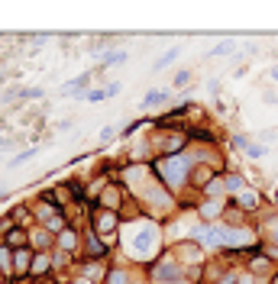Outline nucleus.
<instances>
[{
	"label": "nucleus",
	"instance_id": "1",
	"mask_svg": "<svg viewBox=\"0 0 278 284\" xmlns=\"http://www.w3.org/2000/svg\"><path fill=\"white\" fill-rule=\"evenodd\" d=\"M94 216H97V223H100V233L104 236H110L113 233V226H117V216H113V210H94Z\"/></svg>",
	"mask_w": 278,
	"mask_h": 284
},
{
	"label": "nucleus",
	"instance_id": "17",
	"mask_svg": "<svg viewBox=\"0 0 278 284\" xmlns=\"http://www.w3.org/2000/svg\"><path fill=\"white\" fill-rule=\"evenodd\" d=\"M107 281L110 284H126V272H107Z\"/></svg>",
	"mask_w": 278,
	"mask_h": 284
},
{
	"label": "nucleus",
	"instance_id": "25",
	"mask_svg": "<svg viewBox=\"0 0 278 284\" xmlns=\"http://www.w3.org/2000/svg\"><path fill=\"white\" fill-rule=\"evenodd\" d=\"M275 204H278V191H275Z\"/></svg>",
	"mask_w": 278,
	"mask_h": 284
},
{
	"label": "nucleus",
	"instance_id": "10",
	"mask_svg": "<svg viewBox=\"0 0 278 284\" xmlns=\"http://www.w3.org/2000/svg\"><path fill=\"white\" fill-rule=\"evenodd\" d=\"M29 158H36V148H26V152H19V155H13L6 165L10 168H16V165H23V161H29Z\"/></svg>",
	"mask_w": 278,
	"mask_h": 284
},
{
	"label": "nucleus",
	"instance_id": "12",
	"mask_svg": "<svg viewBox=\"0 0 278 284\" xmlns=\"http://www.w3.org/2000/svg\"><path fill=\"white\" fill-rule=\"evenodd\" d=\"M84 100H91V104H100V100H107L104 87H91V91H84Z\"/></svg>",
	"mask_w": 278,
	"mask_h": 284
},
{
	"label": "nucleus",
	"instance_id": "28",
	"mask_svg": "<svg viewBox=\"0 0 278 284\" xmlns=\"http://www.w3.org/2000/svg\"><path fill=\"white\" fill-rule=\"evenodd\" d=\"M275 236H278V233H275Z\"/></svg>",
	"mask_w": 278,
	"mask_h": 284
},
{
	"label": "nucleus",
	"instance_id": "21",
	"mask_svg": "<svg viewBox=\"0 0 278 284\" xmlns=\"http://www.w3.org/2000/svg\"><path fill=\"white\" fill-rule=\"evenodd\" d=\"M104 94H107V97H117V94H120V84H117V81H113V84H107Z\"/></svg>",
	"mask_w": 278,
	"mask_h": 284
},
{
	"label": "nucleus",
	"instance_id": "16",
	"mask_svg": "<svg viewBox=\"0 0 278 284\" xmlns=\"http://www.w3.org/2000/svg\"><path fill=\"white\" fill-rule=\"evenodd\" d=\"M227 191H243V178H240V174H227Z\"/></svg>",
	"mask_w": 278,
	"mask_h": 284
},
{
	"label": "nucleus",
	"instance_id": "6",
	"mask_svg": "<svg viewBox=\"0 0 278 284\" xmlns=\"http://www.w3.org/2000/svg\"><path fill=\"white\" fill-rule=\"evenodd\" d=\"M126 52L123 49H113V52H107V55H100V68H107V65H117V62H126Z\"/></svg>",
	"mask_w": 278,
	"mask_h": 284
},
{
	"label": "nucleus",
	"instance_id": "2",
	"mask_svg": "<svg viewBox=\"0 0 278 284\" xmlns=\"http://www.w3.org/2000/svg\"><path fill=\"white\" fill-rule=\"evenodd\" d=\"M168 97H172V91H149L146 97L139 100V107H142V110H149V107H159V104H165Z\"/></svg>",
	"mask_w": 278,
	"mask_h": 284
},
{
	"label": "nucleus",
	"instance_id": "15",
	"mask_svg": "<svg viewBox=\"0 0 278 284\" xmlns=\"http://www.w3.org/2000/svg\"><path fill=\"white\" fill-rule=\"evenodd\" d=\"M39 272H49V259H45V255H36V259H32V275H39Z\"/></svg>",
	"mask_w": 278,
	"mask_h": 284
},
{
	"label": "nucleus",
	"instance_id": "3",
	"mask_svg": "<svg viewBox=\"0 0 278 284\" xmlns=\"http://www.w3.org/2000/svg\"><path fill=\"white\" fill-rule=\"evenodd\" d=\"M91 78H94V74H78V78H74V81H68V84H65L62 91H65V94H81L87 84H91ZM81 97H84V94H81Z\"/></svg>",
	"mask_w": 278,
	"mask_h": 284
},
{
	"label": "nucleus",
	"instance_id": "26",
	"mask_svg": "<svg viewBox=\"0 0 278 284\" xmlns=\"http://www.w3.org/2000/svg\"><path fill=\"white\" fill-rule=\"evenodd\" d=\"M240 284H249V281H240Z\"/></svg>",
	"mask_w": 278,
	"mask_h": 284
},
{
	"label": "nucleus",
	"instance_id": "11",
	"mask_svg": "<svg viewBox=\"0 0 278 284\" xmlns=\"http://www.w3.org/2000/svg\"><path fill=\"white\" fill-rule=\"evenodd\" d=\"M168 278H172V281L178 278V268H175L172 262H165V265H162V272H159V281H168Z\"/></svg>",
	"mask_w": 278,
	"mask_h": 284
},
{
	"label": "nucleus",
	"instance_id": "9",
	"mask_svg": "<svg viewBox=\"0 0 278 284\" xmlns=\"http://www.w3.org/2000/svg\"><path fill=\"white\" fill-rule=\"evenodd\" d=\"M178 55H181V49H168L165 55H162L159 62L152 65V68H155V71H162V68H165V65H172V62H175V58H178Z\"/></svg>",
	"mask_w": 278,
	"mask_h": 284
},
{
	"label": "nucleus",
	"instance_id": "13",
	"mask_svg": "<svg viewBox=\"0 0 278 284\" xmlns=\"http://www.w3.org/2000/svg\"><path fill=\"white\" fill-rule=\"evenodd\" d=\"M58 242H62V249H74V246H78V239H74V233H71V229L58 233Z\"/></svg>",
	"mask_w": 278,
	"mask_h": 284
},
{
	"label": "nucleus",
	"instance_id": "5",
	"mask_svg": "<svg viewBox=\"0 0 278 284\" xmlns=\"http://www.w3.org/2000/svg\"><path fill=\"white\" fill-rule=\"evenodd\" d=\"M104 255H107L104 242L94 239V233H87V259H104Z\"/></svg>",
	"mask_w": 278,
	"mask_h": 284
},
{
	"label": "nucleus",
	"instance_id": "23",
	"mask_svg": "<svg viewBox=\"0 0 278 284\" xmlns=\"http://www.w3.org/2000/svg\"><path fill=\"white\" fill-rule=\"evenodd\" d=\"M6 84V74H0V87H3Z\"/></svg>",
	"mask_w": 278,
	"mask_h": 284
},
{
	"label": "nucleus",
	"instance_id": "4",
	"mask_svg": "<svg viewBox=\"0 0 278 284\" xmlns=\"http://www.w3.org/2000/svg\"><path fill=\"white\" fill-rule=\"evenodd\" d=\"M29 262H32V252H29V249H19V252L13 255V272L23 275L26 268H29Z\"/></svg>",
	"mask_w": 278,
	"mask_h": 284
},
{
	"label": "nucleus",
	"instance_id": "24",
	"mask_svg": "<svg viewBox=\"0 0 278 284\" xmlns=\"http://www.w3.org/2000/svg\"><path fill=\"white\" fill-rule=\"evenodd\" d=\"M0 200H6V191H0Z\"/></svg>",
	"mask_w": 278,
	"mask_h": 284
},
{
	"label": "nucleus",
	"instance_id": "18",
	"mask_svg": "<svg viewBox=\"0 0 278 284\" xmlns=\"http://www.w3.org/2000/svg\"><path fill=\"white\" fill-rule=\"evenodd\" d=\"M10 255H13L10 249H0V268H10V265H13V262H10Z\"/></svg>",
	"mask_w": 278,
	"mask_h": 284
},
{
	"label": "nucleus",
	"instance_id": "14",
	"mask_svg": "<svg viewBox=\"0 0 278 284\" xmlns=\"http://www.w3.org/2000/svg\"><path fill=\"white\" fill-rule=\"evenodd\" d=\"M243 152H246L249 158H262V155H266V145H259V142H249V145L243 148Z\"/></svg>",
	"mask_w": 278,
	"mask_h": 284
},
{
	"label": "nucleus",
	"instance_id": "20",
	"mask_svg": "<svg viewBox=\"0 0 278 284\" xmlns=\"http://www.w3.org/2000/svg\"><path fill=\"white\" fill-rule=\"evenodd\" d=\"M6 242H10V246H23L26 236H23V233H10V239H6Z\"/></svg>",
	"mask_w": 278,
	"mask_h": 284
},
{
	"label": "nucleus",
	"instance_id": "22",
	"mask_svg": "<svg viewBox=\"0 0 278 284\" xmlns=\"http://www.w3.org/2000/svg\"><path fill=\"white\" fill-rule=\"evenodd\" d=\"M32 242H36V246H45V242H49V236H45V233H36V236H32Z\"/></svg>",
	"mask_w": 278,
	"mask_h": 284
},
{
	"label": "nucleus",
	"instance_id": "8",
	"mask_svg": "<svg viewBox=\"0 0 278 284\" xmlns=\"http://www.w3.org/2000/svg\"><path fill=\"white\" fill-rule=\"evenodd\" d=\"M230 52H233V39H223V42H217L214 49L207 52L210 58H217V55H230Z\"/></svg>",
	"mask_w": 278,
	"mask_h": 284
},
{
	"label": "nucleus",
	"instance_id": "19",
	"mask_svg": "<svg viewBox=\"0 0 278 284\" xmlns=\"http://www.w3.org/2000/svg\"><path fill=\"white\" fill-rule=\"evenodd\" d=\"M188 81H191V71H181V74H178V78H175V81H172V84H175V87H185V84H188Z\"/></svg>",
	"mask_w": 278,
	"mask_h": 284
},
{
	"label": "nucleus",
	"instance_id": "27",
	"mask_svg": "<svg viewBox=\"0 0 278 284\" xmlns=\"http://www.w3.org/2000/svg\"><path fill=\"white\" fill-rule=\"evenodd\" d=\"M81 284H87V281H81Z\"/></svg>",
	"mask_w": 278,
	"mask_h": 284
},
{
	"label": "nucleus",
	"instance_id": "7",
	"mask_svg": "<svg viewBox=\"0 0 278 284\" xmlns=\"http://www.w3.org/2000/svg\"><path fill=\"white\" fill-rule=\"evenodd\" d=\"M240 207L243 210H256V207H259V194L256 191H240Z\"/></svg>",
	"mask_w": 278,
	"mask_h": 284
}]
</instances>
